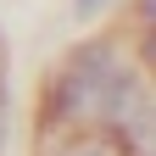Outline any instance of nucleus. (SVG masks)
<instances>
[{
  "label": "nucleus",
  "mask_w": 156,
  "mask_h": 156,
  "mask_svg": "<svg viewBox=\"0 0 156 156\" xmlns=\"http://www.w3.org/2000/svg\"><path fill=\"white\" fill-rule=\"evenodd\" d=\"M0 140H6V95H0Z\"/></svg>",
  "instance_id": "nucleus-4"
},
{
  "label": "nucleus",
  "mask_w": 156,
  "mask_h": 156,
  "mask_svg": "<svg viewBox=\"0 0 156 156\" xmlns=\"http://www.w3.org/2000/svg\"><path fill=\"white\" fill-rule=\"evenodd\" d=\"M39 156H134V151L117 134H106V128H62V134L45 140Z\"/></svg>",
  "instance_id": "nucleus-2"
},
{
  "label": "nucleus",
  "mask_w": 156,
  "mask_h": 156,
  "mask_svg": "<svg viewBox=\"0 0 156 156\" xmlns=\"http://www.w3.org/2000/svg\"><path fill=\"white\" fill-rule=\"evenodd\" d=\"M106 6H112V0H73V11H78V17H84V23H89V17H101Z\"/></svg>",
  "instance_id": "nucleus-3"
},
{
  "label": "nucleus",
  "mask_w": 156,
  "mask_h": 156,
  "mask_svg": "<svg viewBox=\"0 0 156 156\" xmlns=\"http://www.w3.org/2000/svg\"><path fill=\"white\" fill-rule=\"evenodd\" d=\"M50 128H106L134 156L151 151V89L123 45H78L50 78Z\"/></svg>",
  "instance_id": "nucleus-1"
}]
</instances>
